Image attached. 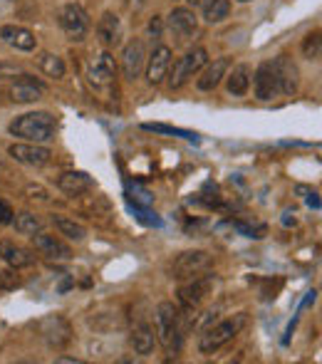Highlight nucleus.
Masks as SVG:
<instances>
[{"instance_id": "obj_1", "label": "nucleus", "mask_w": 322, "mask_h": 364, "mask_svg": "<svg viewBox=\"0 0 322 364\" xmlns=\"http://www.w3.org/2000/svg\"><path fill=\"white\" fill-rule=\"evenodd\" d=\"M154 335L168 357L183 350V322L181 312L173 302H159L154 310Z\"/></svg>"}, {"instance_id": "obj_2", "label": "nucleus", "mask_w": 322, "mask_h": 364, "mask_svg": "<svg viewBox=\"0 0 322 364\" xmlns=\"http://www.w3.org/2000/svg\"><path fill=\"white\" fill-rule=\"evenodd\" d=\"M8 129H10V134L23 141L48 144V141H53L55 134H58V119H55V114H50V112H28V114H20Z\"/></svg>"}, {"instance_id": "obj_3", "label": "nucleus", "mask_w": 322, "mask_h": 364, "mask_svg": "<svg viewBox=\"0 0 322 364\" xmlns=\"http://www.w3.org/2000/svg\"><path fill=\"white\" fill-rule=\"evenodd\" d=\"M245 322H248V317L241 312V315L226 317V320L206 327L203 335H201V340H198V352H201V355H216L223 345H228V342H231L233 337L243 330Z\"/></svg>"}, {"instance_id": "obj_4", "label": "nucleus", "mask_w": 322, "mask_h": 364, "mask_svg": "<svg viewBox=\"0 0 322 364\" xmlns=\"http://www.w3.org/2000/svg\"><path fill=\"white\" fill-rule=\"evenodd\" d=\"M87 85L92 92L102 97H109L112 90H117V63L112 53H102L87 68Z\"/></svg>"}, {"instance_id": "obj_5", "label": "nucleus", "mask_w": 322, "mask_h": 364, "mask_svg": "<svg viewBox=\"0 0 322 364\" xmlns=\"http://www.w3.org/2000/svg\"><path fill=\"white\" fill-rule=\"evenodd\" d=\"M206 63H208V53L203 48L188 50L183 58H178L176 63H171V68H168V75H166L168 90H181L193 75L201 73Z\"/></svg>"}, {"instance_id": "obj_6", "label": "nucleus", "mask_w": 322, "mask_h": 364, "mask_svg": "<svg viewBox=\"0 0 322 364\" xmlns=\"http://www.w3.org/2000/svg\"><path fill=\"white\" fill-rule=\"evenodd\" d=\"M213 268V255L208 250H183L173 258L171 263V278L176 280H191L196 275H203Z\"/></svg>"}, {"instance_id": "obj_7", "label": "nucleus", "mask_w": 322, "mask_h": 364, "mask_svg": "<svg viewBox=\"0 0 322 364\" xmlns=\"http://www.w3.org/2000/svg\"><path fill=\"white\" fill-rule=\"evenodd\" d=\"M58 23H60V28H63V33L68 35L73 43H82L92 28V20H90V15H87V10L77 3L63 5L58 13Z\"/></svg>"}, {"instance_id": "obj_8", "label": "nucleus", "mask_w": 322, "mask_h": 364, "mask_svg": "<svg viewBox=\"0 0 322 364\" xmlns=\"http://www.w3.org/2000/svg\"><path fill=\"white\" fill-rule=\"evenodd\" d=\"M213 288H216V275L213 273L196 275V278L186 280V283L178 288V302H181L183 307H188V310H191V307H198L208 295H211Z\"/></svg>"}, {"instance_id": "obj_9", "label": "nucleus", "mask_w": 322, "mask_h": 364, "mask_svg": "<svg viewBox=\"0 0 322 364\" xmlns=\"http://www.w3.org/2000/svg\"><path fill=\"white\" fill-rule=\"evenodd\" d=\"M38 332L53 350H63L73 342V327L63 315H48L38 322Z\"/></svg>"}, {"instance_id": "obj_10", "label": "nucleus", "mask_w": 322, "mask_h": 364, "mask_svg": "<svg viewBox=\"0 0 322 364\" xmlns=\"http://www.w3.org/2000/svg\"><path fill=\"white\" fill-rule=\"evenodd\" d=\"M45 90H48V87H45V82H40L38 77L23 73V75L15 77V82L10 85L8 95H10V100H13L15 105H33V102L43 100Z\"/></svg>"}, {"instance_id": "obj_11", "label": "nucleus", "mask_w": 322, "mask_h": 364, "mask_svg": "<svg viewBox=\"0 0 322 364\" xmlns=\"http://www.w3.org/2000/svg\"><path fill=\"white\" fill-rule=\"evenodd\" d=\"M253 92L260 102H270L275 97H280V85H278V75H275L273 60H265L255 68L253 75Z\"/></svg>"}, {"instance_id": "obj_12", "label": "nucleus", "mask_w": 322, "mask_h": 364, "mask_svg": "<svg viewBox=\"0 0 322 364\" xmlns=\"http://www.w3.org/2000/svg\"><path fill=\"white\" fill-rule=\"evenodd\" d=\"M8 154L15 159L18 164H25V166H48L50 159H53V151H50L45 144H33V141H20V144H10Z\"/></svg>"}, {"instance_id": "obj_13", "label": "nucleus", "mask_w": 322, "mask_h": 364, "mask_svg": "<svg viewBox=\"0 0 322 364\" xmlns=\"http://www.w3.org/2000/svg\"><path fill=\"white\" fill-rule=\"evenodd\" d=\"M168 23V30L176 35L178 40H191L193 35L198 33V15L193 8H173L166 18Z\"/></svg>"}, {"instance_id": "obj_14", "label": "nucleus", "mask_w": 322, "mask_h": 364, "mask_svg": "<svg viewBox=\"0 0 322 364\" xmlns=\"http://www.w3.org/2000/svg\"><path fill=\"white\" fill-rule=\"evenodd\" d=\"M273 68H275V75H278V85H280V95L290 97L298 92L300 87V70L295 65V60L290 55H278L273 60Z\"/></svg>"}, {"instance_id": "obj_15", "label": "nucleus", "mask_w": 322, "mask_h": 364, "mask_svg": "<svg viewBox=\"0 0 322 364\" xmlns=\"http://www.w3.org/2000/svg\"><path fill=\"white\" fill-rule=\"evenodd\" d=\"M30 238H33V248L38 250L40 255H45L48 260H70V258H73V250H70V245L63 243L58 235L45 233V230H38V233L30 235Z\"/></svg>"}, {"instance_id": "obj_16", "label": "nucleus", "mask_w": 322, "mask_h": 364, "mask_svg": "<svg viewBox=\"0 0 322 364\" xmlns=\"http://www.w3.org/2000/svg\"><path fill=\"white\" fill-rule=\"evenodd\" d=\"M146 65V48L141 40H129L122 50V73L129 82H134L141 75Z\"/></svg>"}, {"instance_id": "obj_17", "label": "nucleus", "mask_w": 322, "mask_h": 364, "mask_svg": "<svg viewBox=\"0 0 322 364\" xmlns=\"http://www.w3.org/2000/svg\"><path fill=\"white\" fill-rule=\"evenodd\" d=\"M97 38H100V43L104 45V48H117V45H122V40H124V25L117 18V13H112V10L102 13V18L97 20Z\"/></svg>"}, {"instance_id": "obj_18", "label": "nucleus", "mask_w": 322, "mask_h": 364, "mask_svg": "<svg viewBox=\"0 0 322 364\" xmlns=\"http://www.w3.org/2000/svg\"><path fill=\"white\" fill-rule=\"evenodd\" d=\"M168 68H171V48L166 45H159L151 55H146V80L149 85H161L168 75Z\"/></svg>"}, {"instance_id": "obj_19", "label": "nucleus", "mask_w": 322, "mask_h": 364, "mask_svg": "<svg viewBox=\"0 0 322 364\" xmlns=\"http://www.w3.org/2000/svg\"><path fill=\"white\" fill-rule=\"evenodd\" d=\"M0 258H3V263L8 265V268H30V265L35 263V253L30 248H25V245L15 243V240H0Z\"/></svg>"}, {"instance_id": "obj_20", "label": "nucleus", "mask_w": 322, "mask_h": 364, "mask_svg": "<svg viewBox=\"0 0 322 364\" xmlns=\"http://www.w3.org/2000/svg\"><path fill=\"white\" fill-rule=\"evenodd\" d=\"M0 40L5 45H10V48H15L18 53H33L38 48V38L23 25H3L0 28Z\"/></svg>"}, {"instance_id": "obj_21", "label": "nucleus", "mask_w": 322, "mask_h": 364, "mask_svg": "<svg viewBox=\"0 0 322 364\" xmlns=\"http://www.w3.org/2000/svg\"><path fill=\"white\" fill-rule=\"evenodd\" d=\"M129 342H132V350H134V355L149 357L151 352H154V347H156L154 327H151L146 320L134 322V327H132V335H129Z\"/></svg>"}, {"instance_id": "obj_22", "label": "nucleus", "mask_w": 322, "mask_h": 364, "mask_svg": "<svg viewBox=\"0 0 322 364\" xmlns=\"http://www.w3.org/2000/svg\"><path fill=\"white\" fill-rule=\"evenodd\" d=\"M228 68H231V60L228 58H218V60H213V63H206L201 73H198L201 77L196 80V87L201 92H213L218 85H221L223 77H226Z\"/></svg>"}, {"instance_id": "obj_23", "label": "nucleus", "mask_w": 322, "mask_h": 364, "mask_svg": "<svg viewBox=\"0 0 322 364\" xmlns=\"http://www.w3.org/2000/svg\"><path fill=\"white\" fill-rule=\"evenodd\" d=\"M58 188L68 193V196H80V193L95 188V181L85 171H65L58 176Z\"/></svg>"}, {"instance_id": "obj_24", "label": "nucleus", "mask_w": 322, "mask_h": 364, "mask_svg": "<svg viewBox=\"0 0 322 364\" xmlns=\"http://www.w3.org/2000/svg\"><path fill=\"white\" fill-rule=\"evenodd\" d=\"M226 87H228V95H233V97H245V95H248V90H250V68H248V65H236V68H228Z\"/></svg>"}, {"instance_id": "obj_25", "label": "nucleus", "mask_w": 322, "mask_h": 364, "mask_svg": "<svg viewBox=\"0 0 322 364\" xmlns=\"http://www.w3.org/2000/svg\"><path fill=\"white\" fill-rule=\"evenodd\" d=\"M53 223L58 228L60 235H65L68 240H75V243H82L87 238V228L82 223H77L75 218L70 216H63V213H55L53 216Z\"/></svg>"}, {"instance_id": "obj_26", "label": "nucleus", "mask_w": 322, "mask_h": 364, "mask_svg": "<svg viewBox=\"0 0 322 364\" xmlns=\"http://www.w3.org/2000/svg\"><path fill=\"white\" fill-rule=\"evenodd\" d=\"M201 8H203V20L216 25V23H223V20L231 15V0H206Z\"/></svg>"}, {"instance_id": "obj_27", "label": "nucleus", "mask_w": 322, "mask_h": 364, "mask_svg": "<svg viewBox=\"0 0 322 364\" xmlns=\"http://www.w3.org/2000/svg\"><path fill=\"white\" fill-rule=\"evenodd\" d=\"M38 68L43 70L48 77H53V80H63L65 73H68V68H65V60L60 58V55H53V53H43L38 58Z\"/></svg>"}, {"instance_id": "obj_28", "label": "nucleus", "mask_w": 322, "mask_h": 364, "mask_svg": "<svg viewBox=\"0 0 322 364\" xmlns=\"http://www.w3.org/2000/svg\"><path fill=\"white\" fill-rule=\"evenodd\" d=\"M13 225L18 233H23V235H35L38 230H43V218L40 216H35V213H30V211H23V213H15L13 216Z\"/></svg>"}, {"instance_id": "obj_29", "label": "nucleus", "mask_w": 322, "mask_h": 364, "mask_svg": "<svg viewBox=\"0 0 322 364\" xmlns=\"http://www.w3.org/2000/svg\"><path fill=\"white\" fill-rule=\"evenodd\" d=\"M146 132H154V134H168V136H181V139H188V141H196V134L193 132H186V129H178V127H168V124H141Z\"/></svg>"}, {"instance_id": "obj_30", "label": "nucleus", "mask_w": 322, "mask_h": 364, "mask_svg": "<svg viewBox=\"0 0 322 364\" xmlns=\"http://www.w3.org/2000/svg\"><path fill=\"white\" fill-rule=\"evenodd\" d=\"M322 45H320V30H313L310 35H305L303 40V55L308 60H320Z\"/></svg>"}, {"instance_id": "obj_31", "label": "nucleus", "mask_w": 322, "mask_h": 364, "mask_svg": "<svg viewBox=\"0 0 322 364\" xmlns=\"http://www.w3.org/2000/svg\"><path fill=\"white\" fill-rule=\"evenodd\" d=\"M0 288L3 290H15L20 288V278H18V270L15 268H8L0 273Z\"/></svg>"}, {"instance_id": "obj_32", "label": "nucleus", "mask_w": 322, "mask_h": 364, "mask_svg": "<svg viewBox=\"0 0 322 364\" xmlns=\"http://www.w3.org/2000/svg\"><path fill=\"white\" fill-rule=\"evenodd\" d=\"M25 70L15 63H0V80H15L18 75H23Z\"/></svg>"}, {"instance_id": "obj_33", "label": "nucleus", "mask_w": 322, "mask_h": 364, "mask_svg": "<svg viewBox=\"0 0 322 364\" xmlns=\"http://www.w3.org/2000/svg\"><path fill=\"white\" fill-rule=\"evenodd\" d=\"M13 216H15L13 206L5 198H0V225H10L13 223Z\"/></svg>"}, {"instance_id": "obj_34", "label": "nucleus", "mask_w": 322, "mask_h": 364, "mask_svg": "<svg viewBox=\"0 0 322 364\" xmlns=\"http://www.w3.org/2000/svg\"><path fill=\"white\" fill-rule=\"evenodd\" d=\"M28 193H30V198H40V201H48V193H45V188H40V186H28Z\"/></svg>"}, {"instance_id": "obj_35", "label": "nucleus", "mask_w": 322, "mask_h": 364, "mask_svg": "<svg viewBox=\"0 0 322 364\" xmlns=\"http://www.w3.org/2000/svg\"><path fill=\"white\" fill-rule=\"evenodd\" d=\"M149 33L154 35V38H159V35H161V18L151 20V23H149Z\"/></svg>"}, {"instance_id": "obj_36", "label": "nucleus", "mask_w": 322, "mask_h": 364, "mask_svg": "<svg viewBox=\"0 0 322 364\" xmlns=\"http://www.w3.org/2000/svg\"><path fill=\"white\" fill-rule=\"evenodd\" d=\"M55 362L58 364H80V360H75V357H55Z\"/></svg>"}, {"instance_id": "obj_37", "label": "nucleus", "mask_w": 322, "mask_h": 364, "mask_svg": "<svg viewBox=\"0 0 322 364\" xmlns=\"http://www.w3.org/2000/svg\"><path fill=\"white\" fill-rule=\"evenodd\" d=\"M203 3H206V0H188V5H191L193 10H196V8H201Z\"/></svg>"}, {"instance_id": "obj_38", "label": "nucleus", "mask_w": 322, "mask_h": 364, "mask_svg": "<svg viewBox=\"0 0 322 364\" xmlns=\"http://www.w3.org/2000/svg\"><path fill=\"white\" fill-rule=\"evenodd\" d=\"M308 203H310V206H315V208H320V201H318V196H315V193L308 198Z\"/></svg>"}, {"instance_id": "obj_39", "label": "nucleus", "mask_w": 322, "mask_h": 364, "mask_svg": "<svg viewBox=\"0 0 322 364\" xmlns=\"http://www.w3.org/2000/svg\"><path fill=\"white\" fill-rule=\"evenodd\" d=\"M238 3H248V0H238Z\"/></svg>"}]
</instances>
